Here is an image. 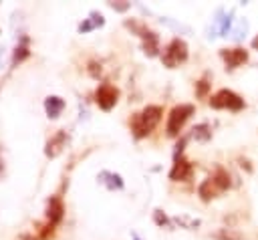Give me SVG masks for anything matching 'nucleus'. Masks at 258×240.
<instances>
[{"label": "nucleus", "mask_w": 258, "mask_h": 240, "mask_svg": "<svg viewBox=\"0 0 258 240\" xmlns=\"http://www.w3.org/2000/svg\"><path fill=\"white\" fill-rule=\"evenodd\" d=\"M161 115H163V109L159 105H147L145 109H141L139 113H135L131 117V121H129L133 137L135 139L147 137L157 127V123L161 121Z\"/></svg>", "instance_id": "1"}, {"label": "nucleus", "mask_w": 258, "mask_h": 240, "mask_svg": "<svg viewBox=\"0 0 258 240\" xmlns=\"http://www.w3.org/2000/svg\"><path fill=\"white\" fill-rule=\"evenodd\" d=\"M125 26L129 30H133L137 36H141V40H143V52L147 56H157L159 54V38H157V34L151 28H147L139 20H125Z\"/></svg>", "instance_id": "2"}, {"label": "nucleus", "mask_w": 258, "mask_h": 240, "mask_svg": "<svg viewBox=\"0 0 258 240\" xmlns=\"http://www.w3.org/2000/svg\"><path fill=\"white\" fill-rule=\"evenodd\" d=\"M194 111H196V109H194V105H189V103L175 105V107L169 111V115H167V125H165L167 137H177L179 131L183 129L185 121L194 115Z\"/></svg>", "instance_id": "3"}, {"label": "nucleus", "mask_w": 258, "mask_h": 240, "mask_svg": "<svg viewBox=\"0 0 258 240\" xmlns=\"http://www.w3.org/2000/svg\"><path fill=\"white\" fill-rule=\"evenodd\" d=\"M185 61H187V44H185V40L179 38V36L171 38L169 44L161 52V63L167 69H175L177 65H181Z\"/></svg>", "instance_id": "4"}, {"label": "nucleus", "mask_w": 258, "mask_h": 240, "mask_svg": "<svg viewBox=\"0 0 258 240\" xmlns=\"http://www.w3.org/2000/svg\"><path fill=\"white\" fill-rule=\"evenodd\" d=\"M244 99L230 91V89H220L218 93H214L210 97V107L212 109H228V111H242L244 109Z\"/></svg>", "instance_id": "5"}, {"label": "nucleus", "mask_w": 258, "mask_h": 240, "mask_svg": "<svg viewBox=\"0 0 258 240\" xmlns=\"http://www.w3.org/2000/svg\"><path fill=\"white\" fill-rule=\"evenodd\" d=\"M119 101V89L111 83H101L95 91V103L103 111H111Z\"/></svg>", "instance_id": "6"}, {"label": "nucleus", "mask_w": 258, "mask_h": 240, "mask_svg": "<svg viewBox=\"0 0 258 240\" xmlns=\"http://www.w3.org/2000/svg\"><path fill=\"white\" fill-rule=\"evenodd\" d=\"M220 56H222L226 69L234 71V69H238L240 65H244L248 61V50L240 48V46H236V48H220Z\"/></svg>", "instance_id": "7"}, {"label": "nucleus", "mask_w": 258, "mask_h": 240, "mask_svg": "<svg viewBox=\"0 0 258 240\" xmlns=\"http://www.w3.org/2000/svg\"><path fill=\"white\" fill-rule=\"evenodd\" d=\"M194 177V165L185 157L173 159V165L169 169V179L171 182H189Z\"/></svg>", "instance_id": "8"}, {"label": "nucleus", "mask_w": 258, "mask_h": 240, "mask_svg": "<svg viewBox=\"0 0 258 240\" xmlns=\"http://www.w3.org/2000/svg\"><path fill=\"white\" fill-rule=\"evenodd\" d=\"M64 218V204H62V198L60 196H50L46 200V220L50 224H60Z\"/></svg>", "instance_id": "9"}, {"label": "nucleus", "mask_w": 258, "mask_h": 240, "mask_svg": "<svg viewBox=\"0 0 258 240\" xmlns=\"http://www.w3.org/2000/svg\"><path fill=\"white\" fill-rule=\"evenodd\" d=\"M67 139H69V135H67V131H56L48 141H46V145H44V155L46 157H56V155H60V151L64 149V145H67Z\"/></svg>", "instance_id": "10"}, {"label": "nucleus", "mask_w": 258, "mask_h": 240, "mask_svg": "<svg viewBox=\"0 0 258 240\" xmlns=\"http://www.w3.org/2000/svg\"><path fill=\"white\" fill-rule=\"evenodd\" d=\"M64 99L62 97H58V95H50V97H46L44 99V111H46V117L48 119H58L60 117V113H62V109H64Z\"/></svg>", "instance_id": "11"}, {"label": "nucleus", "mask_w": 258, "mask_h": 240, "mask_svg": "<svg viewBox=\"0 0 258 240\" xmlns=\"http://www.w3.org/2000/svg\"><path fill=\"white\" fill-rule=\"evenodd\" d=\"M218 188H216V184L212 182V177H208V179H204L202 184H200V188H198V196H200V200L202 202H212L216 196H218Z\"/></svg>", "instance_id": "12"}, {"label": "nucleus", "mask_w": 258, "mask_h": 240, "mask_svg": "<svg viewBox=\"0 0 258 240\" xmlns=\"http://www.w3.org/2000/svg\"><path fill=\"white\" fill-rule=\"evenodd\" d=\"M99 182L103 186H107L109 190H123V177L119 173H113V171H101L99 173Z\"/></svg>", "instance_id": "13"}, {"label": "nucleus", "mask_w": 258, "mask_h": 240, "mask_svg": "<svg viewBox=\"0 0 258 240\" xmlns=\"http://www.w3.org/2000/svg\"><path fill=\"white\" fill-rule=\"evenodd\" d=\"M212 182L216 184V188L220 190V192H224V190H228L230 186H232V179H230V173L222 167V165H218L216 169H214V175H212Z\"/></svg>", "instance_id": "14"}, {"label": "nucleus", "mask_w": 258, "mask_h": 240, "mask_svg": "<svg viewBox=\"0 0 258 240\" xmlns=\"http://www.w3.org/2000/svg\"><path fill=\"white\" fill-rule=\"evenodd\" d=\"M214 238L216 240H248L242 232H238L236 228H222V230H218L216 234H214Z\"/></svg>", "instance_id": "15"}, {"label": "nucleus", "mask_w": 258, "mask_h": 240, "mask_svg": "<svg viewBox=\"0 0 258 240\" xmlns=\"http://www.w3.org/2000/svg\"><path fill=\"white\" fill-rule=\"evenodd\" d=\"M26 42H28V38L24 36L22 38V42L14 48V54H12V67H16L18 63H22L24 58H28V54H30V50H28V46H26Z\"/></svg>", "instance_id": "16"}, {"label": "nucleus", "mask_w": 258, "mask_h": 240, "mask_svg": "<svg viewBox=\"0 0 258 240\" xmlns=\"http://www.w3.org/2000/svg\"><path fill=\"white\" fill-rule=\"evenodd\" d=\"M191 137H196L198 141H208V139L212 137V129H210V125H208V123H200V125H196V127L191 129Z\"/></svg>", "instance_id": "17"}, {"label": "nucleus", "mask_w": 258, "mask_h": 240, "mask_svg": "<svg viewBox=\"0 0 258 240\" xmlns=\"http://www.w3.org/2000/svg\"><path fill=\"white\" fill-rule=\"evenodd\" d=\"M208 91H210V79H208V75H204L200 81H196V97L206 99Z\"/></svg>", "instance_id": "18"}, {"label": "nucleus", "mask_w": 258, "mask_h": 240, "mask_svg": "<svg viewBox=\"0 0 258 240\" xmlns=\"http://www.w3.org/2000/svg\"><path fill=\"white\" fill-rule=\"evenodd\" d=\"M171 222H175V224H179V226H183L187 230H194V228H198L202 224L198 218H189V216H175Z\"/></svg>", "instance_id": "19"}, {"label": "nucleus", "mask_w": 258, "mask_h": 240, "mask_svg": "<svg viewBox=\"0 0 258 240\" xmlns=\"http://www.w3.org/2000/svg\"><path fill=\"white\" fill-rule=\"evenodd\" d=\"M153 220H155L157 226H169V224H171V220H169L161 210H155V212H153Z\"/></svg>", "instance_id": "20"}, {"label": "nucleus", "mask_w": 258, "mask_h": 240, "mask_svg": "<svg viewBox=\"0 0 258 240\" xmlns=\"http://www.w3.org/2000/svg\"><path fill=\"white\" fill-rule=\"evenodd\" d=\"M52 234H54V224L46 222V226H40V236H38V240H48Z\"/></svg>", "instance_id": "21"}, {"label": "nucleus", "mask_w": 258, "mask_h": 240, "mask_svg": "<svg viewBox=\"0 0 258 240\" xmlns=\"http://www.w3.org/2000/svg\"><path fill=\"white\" fill-rule=\"evenodd\" d=\"M89 16H91L89 20L95 24V28H99V26H103V24H105V18H103V14H101V12H97V10H91V12H89Z\"/></svg>", "instance_id": "22"}, {"label": "nucleus", "mask_w": 258, "mask_h": 240, "mask_svg": "<svg viewBox=\"0 0 258 240\" xmlns=\"http://www.w3.org/2000/svg\"><path fill=\"white\" fill-rule=\"evenodd\" d=\"M87 71H89V75H91L93 79H99V75H101V65H99L97 61H91L89 67H87Z\"/></svg>", "instance_id": "23"}, {"label": "nucleus", "mask_w": 258, "mask_h": 240, "mask_svg": "<svg viewBox=\"0 0 258 240\" xmlns=\"http://www.w3.org/2000/svg\"><path fill=\"white\" fill-rule=\"evenodd\" d=\"M91 30H95V24H93L89 18H85V20L79 24V32H81V34H87V32H91Z\"/></svg>", "instance_id": "24"}, {"label": "nucleus", "mask_w": 258, "mask_h": 240, "mask_svg": "<svg viewBox=\"0 0 258 240\" xmlns=\"http://www.w3.org/2000/svg\"><path fill=\"white\" fill-rule=\"evenodd\" d=\"M109 6H111L113 10H117V12H125L131 4H129V2H109Z\"/></svg>", "instance_id": "25"}, {"label": "nucleus", "mask_w": 258, "mask_h": 240, "mask_svg": "<svg viewBox=\"0 0 258 240\" xmlns=\"http://www.w3.org/2000/svg\"><path fill=\"white\" fill-rule=\"evenodd\" d=\"M240 165H242V167H246V171H252V167H250V163H248L246 159H240Z\"/></svg>", "instance_id": "26"}, {"label": "nucleus", "mask_w": 258, "mask_h": 240, "mask_svg": "<svg viewBox=\"0 0 258 240\" xmlns=\"http://www.w3.org/2000/svg\"><path fill=\"white\" fill-rule=\"evenodd\" d=\"M20 240H38V238H34L32 234H22V236H20Z\"/></svg>", "instance_id": "27"}, {"label": "nucleus", "mask_w": 258, "mask_h": 240, "mask_svg": "<svg viewBox=\"0 0 258 240\" xmlns=\"http://www.w3.org/2000/svg\"><path fill=\"white\" fill-rule=\"evenodd\" d=\"M252 46L258 50V36H254V38H252Z\"/></svg>", "instance_id": "28"}, {"label": "nucleus", "mask_w": 258, "mask_h": 240, "mask_svg": "<svg viewBox=\"0 0 258 240\" xmlns=\"http://www.w3.org/2000/svg\"><path fill=\"white\" fill-rule=\"evenodd\" d=\"M2 167H4V163H2V157H0V173H2Z\"/></svg>", "instance_id": "29"}, {"label": "nucleus", "mask_w": 258, "mask_h": 240, "mask_svg": "<svg viewBox=\"0 0 258 240\" xmlns=\"http://www.w3.org/2000/svg\"><path fill=\"white\" fill-rule=\"evenodd\" d=\"M2 50H4V48H2V44H0V56H2Z\"/></svg>", "instance_id": "30"}, {"label": "nucleus", "mask_w": 258, "mask_h": 240, "mask_svg": "<svg viewBox=\"0 0 258 240\" xmlns=\"http://www.w3.org/2000/svg\"><path fill=\"white\" fill-rule=\"evenodd\" d=\"M133 240H139V238H137V236H133Z\"/></svg>", "instance_id": "31"}]
</instances>
